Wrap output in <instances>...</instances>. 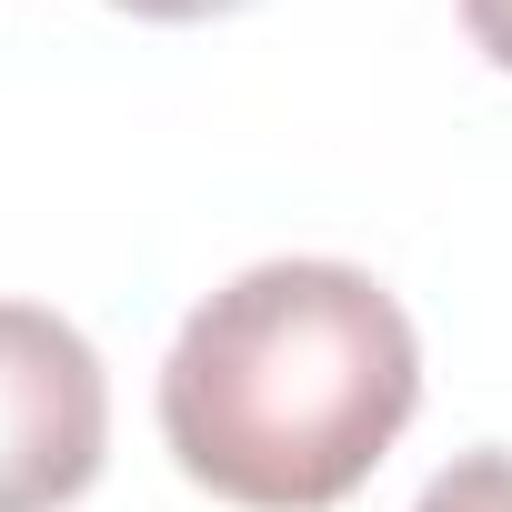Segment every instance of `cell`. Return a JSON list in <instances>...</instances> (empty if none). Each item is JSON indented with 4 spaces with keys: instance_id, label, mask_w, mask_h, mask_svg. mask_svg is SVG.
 Listing matches in <instances>:
<instances>
[{
    "instance_id": "1",
    "label": "cell",
    "mask_w": 512,
    "mask_h": 512,
    "mask_svg": "<svg viewBox=\"0 0 512 512\" xmlns=\"http://www.w3.org/2000/svg\"><path fill=\"white\" fill-rule=\"evenodd\" d=\"M422 412V332L362 262H251L161 362L171 462L241 512H332L352 502L402 422Z\"/></svg>"
},
{
    "instance_id": "2",
    "label": "cell",
    "mask_w": 512,
    "mask_h": 512,
    "mask_svg": "<svg viewBox=\"0 0 512 512\" xmlns=\"http://www.w3.org/2000/svg\"><path fill=\"white\" fill-rule=\"evenodd\" d=\"M111 462V372L51 302H0V512H61Z\"/></svg>"
},
{
    "instance_id": "3",
    "label": "cell",
    "mask_w": 512,
    "mask_h": 512,
    "mask_svg": "<svg viewBox=\"0 0 512 512\" xmlns=\"http://www.w3.org/2000/svg\"><path fill=\"white\" fill-rule=\"evenodd\" d=\"M412 512H512V452H502V442H482V452L442 462V472L422 482V502H412Z\"/></svg>"
},
{
    "instance_id": "4",
    "label": "cell",
    "mask_w": 512,
    "mask_h": 512,
    "mask_svg": "<svg viewBox=\"0 0 512 512\" xmlns=\"http://www.w3.org/2000/svg\"><path fill=\"white\" fill-rule=\"evenodd\" d=\"M462 31L492 71H512V0H462Z\"/></svg>"
},
{
    "instance_id": "5",
    "label": "cell",
    "mask_w": 512,
    "mask_h": 512,
    "mask_svg": "<svg viewBox=\"0 0 512 512\" xmlns=\"http://www.w3.org/2000/svg\"><path fill=\"white\" fill-rule=\"evenodd\" d=\"M111 11H131V21H231L251 0H111Z\"/></svg>"
}]
</instances>
